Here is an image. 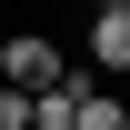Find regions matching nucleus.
I'll list each match as a JSON object with an SVG mask.
<instances>
[{
	"label": "nucleus",
	"instance_id": "3",
	"mask_svg": "<svg viewBox=\"0 0 130 130\" xmlns=\"http://www.w3.org/2000/svg\"><path fill=\"white\" fill-rule=\"evenodd\" d=\"M70 130H130V100H110V90H80V120H70Z\"/></svg>",
	"mask_w": 130,
	"mask_h": 130
},
{
	"label": "nucleus",
	"instance_id": "2",
	"mask_svg": "<svg viewBox=\"0 0 130 130\" xmlns=\"http://www.w3.org/2000/svg\"><path fill=\"white\" fill-rule=\"evenodd\" d=\"M80 50H90V70H100V80H120V70H130V0L80 20Z\"/></svg>",
	"mask_w": 130,
	"mask_h": 130
},
{
	"label": "nucleus",
	"instance_id": "1",
	"mask_svg": "<svg viewBox=\"0 0 130 130\" xmlns=\"http://www.w3.org/2000/svg\"><path fill=\"white\" fill-rule=\"evenodd\" d=\"M60 70H70V50L50 40V30H10V40H0V80H20V90H50Z\"/></svg>",
	"mask_w": 130,
	"mask_h": 130
},
{
	"label": "nucleus",
	"instance_id": "5",
	"mask_svg": "<svg viewBox=\"0 0 130 130\" xmlns=\"http://www.w3.org/2000/svg\"><path fill=\"white\" fill-rule=\"evenodd\" d=\"M90 10H120V0H90Z\"/></svg>",
	"mask_w": 130,
	"mask_h": 130
},
{
	"label": "nucleus",
	"instance_id": "4",
	"mask_svg": "<svg viewBox=\"0 0 130 130\" xmlns=\"http://www.w3.org/2000/svg\"><path fill=\"white\" fill-rule=\"evenodd\" d=\"M0 130H30V90L20 80H0Z\"/></svg>",
	"mask_w": 130,
	"mask_h": 130
}]
</instances>
